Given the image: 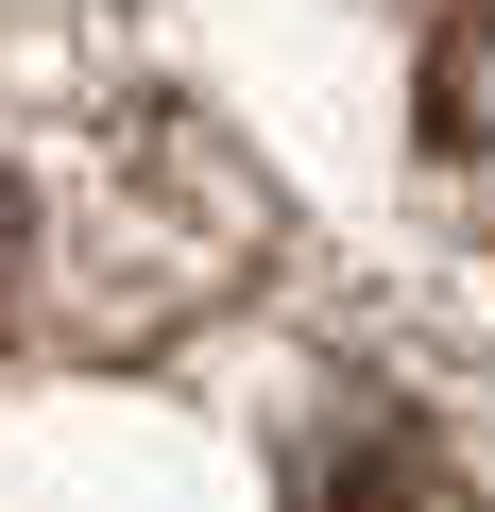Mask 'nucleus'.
<instances>
[{"mask_svg":"<svg viewBox=\"0 0 495 512\" xmlns=\"http://www.w3.org/2000/svg\"><path fill=\"white\" fill-rule=\"evenodd\" d=\"M291 512H461V461L393 410V393H342L291 461Z\"/></svg>","mask_w":495,"mask_h":512,"instance_id":"nucleus-1","label":"nucleus"},{"mask_svg":"<svg viewBox=\"0 0 495 512\" xmlns=\"http://www.w3.org/2000/svg\"><path fill=\"white\" fill-rule=\"evenodd\" d=\"M427 188L495 239V0H461L427 35Z\"/></svg>","mask_w":495,"mask_h":512,"instance_id":"nucleus-2","label":"nucleus"},{"mask_svg":"<svg viewBox=\"0 0 495 512\" xmlns=\"http://www.w3.org/2000/svg\"><path fill=\"white\" fill-rule=\"evenodd\" d=\"M0 291H18V205H0Z\"/></svg>","mask_w":495,"mask_h":512,"instance_id":"nucleus-3","label":"nucleus"}]
</instances>
